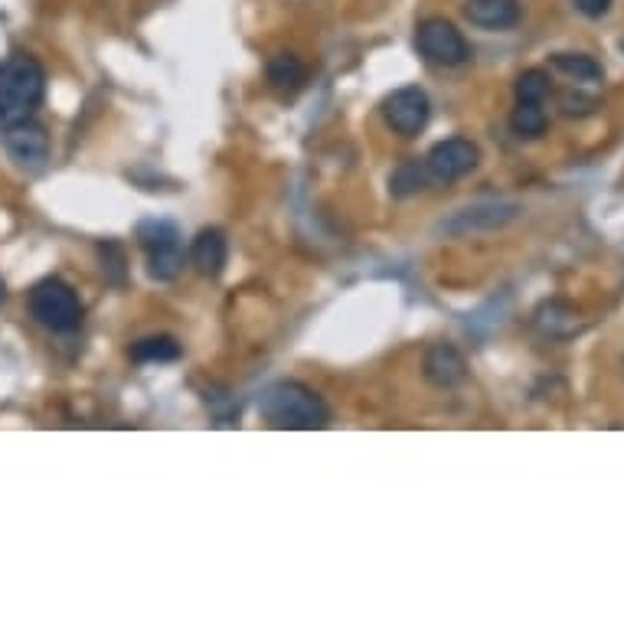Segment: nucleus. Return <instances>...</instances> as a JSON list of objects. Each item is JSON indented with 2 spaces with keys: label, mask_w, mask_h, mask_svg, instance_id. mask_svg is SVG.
<instances>
[{
  "label": "nucleus",
  "mask_w": 624,
  "mask_h": 624,
  "mask_svg": "<svg viewBox=\"0 0 624 624\" xmlns=\"http://www.w3.org/2000/svg\"><path fill=\"white\" fill-rule=\"evenodd\" d=\"M258 412L271 428H327L331 425V409L327 402L304 382L281 379L268 386L258 399Z\"/></svg>",
  "instance_id": "obj_1"
},
{
  "label": "nucleus",
  "mask_w": 624,
  "mask_h": 624,
  "mask_svg": "<svg viewBox=\"0 0 624 624\" xmlns=\"http://www.w3.org/2000/svg\"><path fill=\"white\" fill-rule=\"evenodd\" d=\"M46 96V69L30 53H13L0 63V127L33 119Z\"/></svg>",
  "instance_id": "obj_2"
},
{
  "label": "nucleus",
  "mask_w": 624,
  "mask_h": 624,
  "mask_svg": "<svg viewBox=\"0 0 624 624\" xmlns=\"http://www.w3.org/2000/svg\"><path fill=\"white\" fill-rule=\"evenodd\" d=\"M30 314L53 334H76L82 327V301L63 278H43L30 291Z\"/></svg>",
  "instance_id": "obj_3"
},
{
  "label": "nucleus",
  "mask_w": 624,
  "mask_h": 624,
  "mask_svg": "<svg viewBox=\"0 0 624 624\" xmlns=\"http://www.w3.org/2000/svg\"><path fill=\"white\" fill-rule=\"evenodd\" d=\"M137 243L147 255V275L154 281H174L183 268V236L167 220L137 223Z\"/></svg>",
  "instance_id": "obj_4"
},
{
  "label": "nucleus",
  "mask_w": 624,
  "mask_h": 624,
  "mask_svg": "<svg viewBox=\"0 0 624 624\" xmlns=\"http://www.w3.org/2000/svg\"><path fill=\"white\" fill-rule=\"evenodd\" d=\"M415 49L435 66H465L471 59V46L461 30L445 16H428L415 30Z\"/></svg>",
  "instance_id": "obj_5"
},
{
  "label": "nucleus",
  "mask_w": 624,
  "mask_h": 624,
  "mask_svg": "<svg viewBox=\"0 0 624 624\" xmlns=\"http://www.w3.org/2000/svg\"><path fill=\"white\" fill-rule=\"evenodd\" d=\"M478 164H481V147H478L475 141H468V137L438 141V144L425 154L428 180H438V183H455V180H461L465 174H471Z\"/></svg>",
  "instance_id": "obj_6"
},
{
  "label": "nucleus",
  "mask_w": 624,
  "mask_h": 624,
  "mask_svg": "<svg viewBox=\"0 0 624 624\" xmlns=\"http://www.w3.org/2000/svg\"><path fill=\"white\" fill-rule=\"evenodd\" d=\"M382 119L402 137H415L422 134L428 119H432V102L425 96V89L419 86H402L395 89L386 102H382Z\"/></svg>",
  "instance_id": "obj_7"
},
{
  "label": "nucleus",
  "mask_w": 624,
  "mask_h": 624,
  "mask_svg": "<svg viewBox=\"0 0 624 624\" xmlns=\"http://www.w3.org/2000/svg\"><path fill=\"white\" fill-rule=\"evenodd\" d=\"M3 147L20 167H43L49 157V134L33 119L3 127Z\"/></svg>",
  "instance_id": "obj_8"
},
{
  "label": "nucleus",
  "mask_w": 624,
  "mask_h": 624,
  "mask_svg": "<svg viewBox=\"0 0 624 624\" xmlns=\"http://www.w3.org/2000/svg\"><path fill=\"white\" fill-rule=\"evenodd\" d=\"M520 216V207L513 203H481V207H468L461 213H455L442 230L448 236H471V233H484V230H500L506 223H513Z\"/></svg>",
  "instance_id": "obj_9"
},
{
  "label": "nucleus",
  "mask_w": 624,
  "mask_h": 624,
  "mask_svg": "<svg viewBox=\"0 0 624 624\" xmlns=\"http://www.w3.org/2000/svg\"><path fill=\"white\" fill-rule=\"evenodd\" d=\"M422 374H425V379L432 386L452 389V386H458V382L468 379V360H465V354L455 344H435V347L425 350Z\"/></svg>",
  "instance_id": "obj_10"
},
{
  "label": "nucleus",
  "mask_w": 624,
  "mask_h": 624,
  "mask_svg": "<svg viewBox=\"0 0 624 624\" xmlns=\"http://www.w3.org/2000/svg\"><path fill=\"white\" fill-rule=\"evenodd\" d=\"M465 16L481 30H510L520 23V0H465Z\"/></svg>",
  "instance_id": "obj_11"
},
{
  "label": "nucleus",
  "mask_w": 624,
  "mask_h": 624,
  "mask_svg": "<svg viewBox=\"0 0 624 624\" xmlns=\"http://www.w3.org/2000/svg\"><path fill=\"white\" fill-rule=\"evenodd\" d=\"M226 258H230V243L220 230H203L190 246V261L207 278H216L226 268Z\"/></svg>",
  "instance_id": "obj_12"
},
{
  "label": "nucleus",
  "mask_w": 624,
  "mask_h": 624,
  "mask_svg": "<svg viewBox=\"0 0 624 624\" xmlns=\"http://www.w3.org/2000/svg\"><path fill=\"white\" fill-rule=\"evenodd\" d=\"M265 73H268L271 89H278V92H294V89H301L304 79H308L304 63H301L298 56H291V53H278V56H271L268 66H265Z\"/></svg>",
  "instance_id": "obj_13"
},
{
  "label": "nucleus",
  "mask_w": 624,
  "mask_h": 624,
  "mask_svg": "<svg viewBox=\"0 0 624 624\" xmlns=\"http://www.w3.org/2000/svg\"><path fill=\"white\" fill-rule=\"evenodd\" d=\"M180 354H183V347L174 337H167V334L144 337V341H137L127 350V357L134 364H174V360H180Z\"/></svg>",
  "instance_id": "obj_14"
},
{
  "label": "nucleus",
  "mask_w": 624,
  "mask_h": 624,
  "mask_svg": "<svg viewBox=\"0 0 624 624\" xmlns=\"http://www.w3.org/2000/svg\"><path fill=\"white\" fill-rule=\"evenodd\" d=\"M425 183H428V170H425V164H419V160H402V164L392 170V177H389V193L399 197V200H405V197L422 193Z\"/></svg>",
  "instance_id": "obj_15"
},
{
  "label": "nucleus",
  "mask_w": 624,
  "mask_h": 624,
  "mask_svg": "<svg viewBox=\"0 0 624 624\" xmlns=\"http://www.w3.org/2000/svg\"><path fill=\"white\" fill-rule=\"evenodd\" d=\"M553 66L566 76H572L576 82H599L605 76L602 63L586 56V53H556L553 56Z\"/></svg>",
  "instance_id": "obj_16"
},
{
  "label": "nucleus",
  "mask_w": 624,
  "mask_h": 624,
  "mask_svg": "<svg viewBox=\"0 0 624 624\" xmlns=\"http://www.w3.org/2000/svg\"><path fill=\"white\" fill-rule=\"evenodd\" d=\"M546 125H549V119L536 102H516V109L510 115V127L516 137H539Z\"/></svg>",
  "instance_id": "obj_17"
},
{
  "label": "nucleus",
  "mask_w": 624,
  "mask_h": 624,
  "mask_svg": "<svg viewBox=\"0 0 624 624\" xmlns=\"http://www.w3.org/2000/svg\"><path fill=\"white\" fill-rule=\"evenodd\" d=\"M513 92H516V102H536V105H543V99L549 96V73H543V69H526V73L516 79Z\"/></svg>",
  "instance_id": "obj_18"
},
{
  "label": "nucleus",
  "mask_w": 624,
  "mask_h": 624,
  "mask_svg": "<svg viewBox=\"0 0 624 624\" xmlns=\"http://www.w3.org/2000/svg\"><path fill=\"white\" fill-rule=\"evenodd\" d=\"M102 252V271L112 285H125V252L119 249L115 243H105L99 246Z\"/></svg>",
  "instance_id": "obj_19"
},
{
  "label": "nucleus",
  "mask_w": 624,
  "mask_h": 624,
  "mask_svg": "<svg viewBox=\"0 0 624 624\" xmlns=\"http://www.w3.org/2000/svg\"><path fill=\"white\" fill-rule=\"evenodd\" d=\"M612 3H615V0H576V10H579L582 16H589V20H602V16L612 10Z\"/></svg>",
  "instance_id": "obj_20"
},
{
  "label": "nucleus",
  "mask_w": 624,
  "mask_h": 624,
  "mask_svg": "<svg viewBox=\"0 0 624 624\" xmlns=\"http://www.w3.org/2000/svg\"><path fill=\"white\" fill-rule=\"evenodd\" d=\"M3 301H7V285H3V278H0V308H3Z\"/></svg>",
  "instance_id": "obj_21"
}]
</instances>
